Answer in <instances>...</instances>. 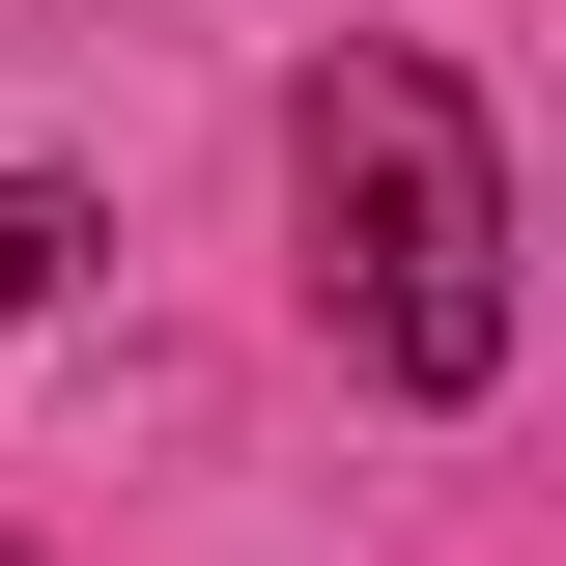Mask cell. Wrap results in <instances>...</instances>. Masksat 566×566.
<instances>
[{"mask_svg":"<svg viewBox=\"0 0 566 566\" xmlns=\"http://www.w3.org/2000/svg\"><path fill=\"white\" fill-rule=\"evenodd\" d=\"M283 199H312V312L368 340V397H482L510 368V142L453 57H312L283 85Z\"/></svg>","mask_w":566,"mask_h":566,"instance_id":"obj_1","label":"cell"},{"mask_svg":"<svg viewBox=\"0 0 566 566\" xmlns=\"http://www.w3.org/2000/svg\"><path fill=\"white\" fill-rule=\"evenodd\" d=\"M57 255H85V199H57V170H0V312H57Z\"/></svg>","mask_w":566,"mask_h":566,"instance_id":"obj_2","label":"cell"}]
</instances>
